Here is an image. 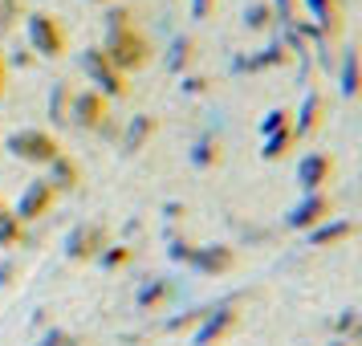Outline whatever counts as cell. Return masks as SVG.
<instances>
[{
    "label": "cell",
    "mask_w": 362,
    "mask_h": 346,
    "mask_svg": "<svg viewBox=\"0 0 362 346\" xmlns=\"http://www.w3.org/2000/svg\"><path fill=\"white\" fill-rule=\"evenodd\" d=\"M82 115H86V122H98V118H94V115H98V98H86L82 102Z\"/></svg>",
    "instance_id": "8"
},
{
    "label": "cell",
    "mask_w": 362,
    "mask_h": 346,
    "mask_svg": "<svg viewBox=\"0 0 362 346\" xmlns=\"http://www.w3.org/2000/svg\"><path fill=\"white\" fill-rule=\"evenodd\" d=\"M45 200H49V192H45V188H41V192H29V196H25V208H21V212L29 216L33 208H45Z\"/></svg>",
    "instance_id": "6"
},
{
    "label": "cell",
    "mask_w": 362,
    "mask_h": 346,
    "mask_svg": "<svg viewBox=\"0 0 362 346\" xmlns=\"http://www.w3.org/2000/svg\"><path fill=\"white\" fill-rule=\"evenodd\" d=\"M228 322H232V313H220V318H216V322H212L208 330H199V346H204V342H212V338H216V334H220L224 326H228Z\"/></svg>",
    "instance_id": "5"
},
{
    "label": "cell",
    "mask_w": 362,
    "mask_h": 346,
    "mask_svg": "<svg viewBox=\"0 0 362 346\" xmlns=\"http://www.w3.org/2000/svg\"><path fill=\"white\" fill-rule=\"evenodd\" d=\"M33 41H37L45 53H57V50H62V37H57V29H53L49 17H37V21H33Z\"/></svg>",
    "instance_id": "3"
},
{
    "label": "cell",
    "mask_w": 362,
    "mask_h": 346,
    "mask_svg": "<svg viewBox=\"0 0 362 346\" xmlns=\"http://www.w3.org/2000/svg\"><path fill=\"white\" fill-rule=\"evenodd\" d=\"M317 212H326V200H313L301 212H293V224H310V220H317Z\"/></svg>",
    "instance_id": "4"
},
{
    "label": "cell",
    "mask_w": 362,
    "mask_h": 346,
    "mask_svg": "<svg viewBox=\"0 0 362 346\" xmlns=\"http://www.w3.org/2000/svg\"><path fill=\"white\" fill-rule=\"evenodd\" d=\"M143 53H147V45H143L139 37H131V33H122L115 41V62H118V66H139V62H143Z\"/></svg>",
    "instance_id": "2"
},
{
    "label": "cell",
    "mask_w": 362,
    "mask_h": 346,
    "mask_svg": "<svg viewBox=\"0 0 362 346\" xmlns=\"http://www.w3.org/2000/svg\"><path fill=\"white\" fill-rule=\"evenodd\" d=\"M45 346H74V342H69V338H62V334H53V338H49Z\"/></svg>",
    "instance_id": "9"
},
{
    "label": "cell",
    "mask_w": 362,
    "mask_h": 346,
    "mask_svg": "<svg viewBox=\"0 0 362 346\" xmlns=\"http://www.w3.org/2000/svg\"><path fill=\"white\" fill-rule=\"evenodd\" d=\"M13 151L17 155H25V159H53V139H45V134H17L13 139Z\"/></svg>",
    "instance_id": "1"
},
{
    "label": "cell",
    "mask_w": 362,
    "mask_h": 346,
    "mask_svg": "<svg viewBox=\"0 0 362 346\" xmlns=\"http://www.w3.org/2000/svg\"><path fill=\"white\" fill-rule=\"evenodd\" d=\"M326 159H310V163H305V183H317L322 180V171H326Z\"/></svg>",
    "instance_id": "7"
}]
</instances>
